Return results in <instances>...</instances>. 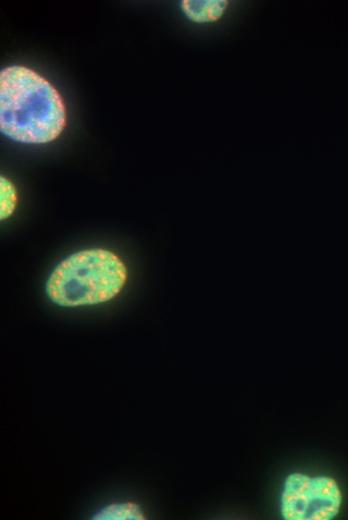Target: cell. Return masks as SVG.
<instances>
[{
	"instance_id": "1",
	"label": "cell",
	"mask_w": 348,
	"mask_h": 520,
	"mask_svg": "<svg viewBox=\"0 0 348 520\" xmlns=\"http://www.w3.org/2000/svg\"><path fill=\"white\" fill-rule=\"evenodd\" d=\"M61 95L34 70L9 66L0 74V128L8 138L27 144L55 140L65 127Z\"/></svg>"
},
{
	"instance_id": "2",
	"label": "cell",
	"mask_w": 348,
	"mask_h": 520,
	"mask_svg": "<svg viewBox=\"0 0 348 520\" xmlns=\"http://www.w3.org/2000/svg\"><path fill=\"white\" fill-rule=\"evenodd\" d=\"M128 271L113 251L88 248L70 254L52 270L45 293L57 306H93L115 298L124 288Z\"/></svg>"
},
{
	"instance_id": "3",
	"label": "cell",
	"mask_w": 348,
	"mask_h": 520,
	"mask_svg": "<svg viewBox=\"0 0 348 520\" xmlns=\"http://www.w3.org/2000/svg\"><path fill=\"white\" fill-rule=\"evenodd\" d=\"M342 494L329 476L289 474L280 495V513L285 520H330L339 512Z\"/></svg>"
},
{
	"instance_id": "4",
	"label": "cell",
	"mask_w": 348,
	"mask_h": 520,
	"mask_svg": "<svg viewBox=\"0 0 348 520\" xmlns=\"http://www.w3.org/2000/svg\"><path fill=\"white\" fill-rule=\"evenodd\" d=\"M226 0H183L180 2L184 15L195 23L218 21L228 7Z\"/></svg>"
},
{
	"instance_id": "5",
	"label": "cell",
	"mask_w": 348,
	"mask_h": 520,
	"mask_svg": "<svg viewBox=\"0 0 348 520\" xmlns=\"http://www.w3.org/2000/svg\"><path fill=\"white\" fill-rule=\"evenodd\" d=\"M93 520H144L146 516L139 504L133 501L113 502L100 508Z\"/></svg>"
},
{
	"instance_id": "6",
	"label": "cell",
	"mask_w": 348,
	"mask_h": 520,
	"mask_svg": "<svg viewBox=\"0 0 348 520\" xmlns=\"http://www.w3.org/2000/svg\"><path fill=\"white\" fill-rule=\"evenodd\" d=\"M17 206V191L14 184L4 176L0 178V219L6 220Z\"/></svg>"
}]
</instances>
